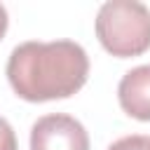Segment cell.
Returning <instances> with one entry per match:
<instances>
[{
    "label": "cell",
    "instance_id": "6da1fadb",
    "mask_svg": "<svg viewBox=\"0 0 150 150\" xmlns=\"http://www.w3.org/2000/svg\"><path fill=\"white\" fill-rule=\"evenodd\" d=\"M89 75V56L73 40L21 42L7 61V80L14 94L30 103L68 98L77 94Z\"/></svg>",
    "mask_w": 150,
    "mask_h": 150
},
{
    "label": "cell",
    "instance_id": "7a4b0ae2",
    "mask_svg": "<svg viewBox=\"0 0 150 150\" xmlns=\"http://www.w3.org/2000/svg\"><path fill=\"white\" fill-rule=\"evenodd\" d=\"M96 38L112 56H141L150 49V9L138 0L103 2L96 14Z\"/></svg>",
    "mask_w": 150,
    "mask_h": 150
},
{
    "label": "cell",
    "instance_id": "3957f363",
    "mask_svg": "<svg viewBox=\"0 0 150 150\" xmlns=\"http://www.w3.org/2000/svg\"><path fill=\"white\" fill-rule=\"evenodd\" d=\"M30 150H89V134L70 115H45L30 129Z\"/></svg>",
    "mask_w": 150,
    "mask_h": 150
},
{
    "label": "cell",
    "instance_id": "277c9868",
    "mask_svg": "<svg viewBox=\"0 0 150 150\" xmlns=\"http://www.w3.org/2000/svg\"><path fill=\"white\" fill-rule=\"evenodd\" d=\"M122 110L141 122H150V66H136L117 84Z\"/></svg>",
    "mask_w": 150,
    "mask_h": 150
},
{
    "label": "cell",
    "instance_id": "5b68a950",
    "mask_svg": "<svg viewBox=\"0 0 150 150\" xmlns=\"http://www.w3.org/2000/svg\"><path fill=\"white\" fill-rule=\"evenodd\" d=\"M108 150H150V138L141 134L124 136V138H117Z\"/></svg>",
    "mask_w": 150,
    "mask_h": 150
},
{
    "label": "cell",
    "instance_id": "8992f818",
    "mask_svg": "<svg viewBox=\"0 0 150 150\" xmlns=\"http://www.w3.org/2000/svg\"><path fill=\"white\" fill-rule=\"evenodd\" d=\"M0 150H16V136L12 124L0 115Z\"/></svg>",
    "mask_w": 150,
    "mask_h": 150
},
{
    "label": "cell",
    "instance_id": "52a82bcc",
    "mask_svg": "<svg viewBox=\"0 0 150 150\" xmlns=\"http://www.w3.org/2000/svg\"><path fill=\"white\" fill-rule=\"evenodd\" d=\"M7 9L0 5V40H2V35H5V30H7Z\"/></svg>",
    "mask_w": 150,
    "mask_h": 150
}]
</instances>
